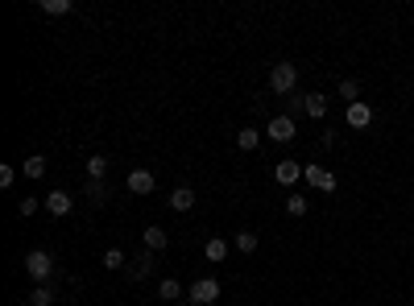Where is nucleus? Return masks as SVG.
<instances>
[{
	"instance_id": "11",
	"label": "nucleus",
	"mask_w": 414,
	"mask_h": 306,
	"mask_svg": "<svg viewBox=\"0 0 414 306\" xmlns=\"http://www.w3.org/2000/svg\"><path fill=\"white\" fill-rule=\"evenodd\" d=\"M166 203H170V211H178V216H182V211H191V207H195V191H191V187H174Z\"/></svg>"
},
{
	"instance_id": "6",
	"label": "nucleus",
	"mask_w": 414,
	"mask_h": 306,
	"mask_svg": "<svg viewBox=\"0 0 414 306\" xmlns=\"http://www.w3.org/2000/svg\"><path fill=\"white\" fill-rule=\"evenodd\" d=\"M124 187H129V195H153V191H158V178H153L149 170H129Z\"/></svg>"
},
{
	"instance_id": "23",
	"label": "nucleus",
	"mask_w": 414,
	"mask_h": 306,
	"mask_svg": "<svg viewBox=\"0 0 414 306\" xmlns=\"http://www.w3.org/2000/svg\"><path fill=\"white\" fill-rule=\"evenodd\" d=\"M307 207H311V203H307L303 195H290V199H286V216H294V220H303V216H307Z\"/></svg>"
},
{
	"instance_id": "1",
	"label": "nucleus",
	"mask_w": 414,
	"mask_h": 306,
	"mask_svg": "<svg viewBox=\"0 0 414 306\" xmlns=\"http://www.w3.org/2000/svg\"><path fill=\"white\" fill-rule=\"evenodd\" d=\"M25 274L37 282V286H50L54 278H58V265H54V257L50 253H41V249H33L29 257H25Z\"/></svg>"
},
{
	"instance_id": "14",
	"label": "nucleus",
	"mask_w": 414,
	"mask_h": 306,
	"mask_svg": "<svg viewBox=\"0 0 414 306\" xmlns=\"http://www.w3.org/2000/svg\"><path fill=\"white\" fill-rule=\"evenodd\" d=\"M203 257H207V261H224V257H228V240H224V236H211V240L203 245Z\"/></svg>"
},
{
	"instance_id": "13",
	"label": "nucleus",
	"mask_w": 414,
	"mask_h": 306,
	"mask_svg": "<svg viewBox=\"0 0 414 306\" xmlns=\"http://www.w3.org/2000/svg\"><path fill=\"white\" fill-rule=\"evenodd\" d=\"M87 199H91V207H104L108 203V182L104 178H87Z\"/></svg>"
},
{
	"instance_id": "16",
	"label": "nucleus",
	"mask_w": 414,
	"mask_h": 306,
	"mask_svg": "<svg viewBox=\"0 0 414 306\" xmlns=\"http://www.w3.org/2000/svg\"><path fill=\"white\" fill-rule=\"evenodd\" d=\"M257 145H261V133H257V128H241V133H236V149H245V153H253Z\"/></svg>"
},
{
	"instance_id": "8",
	"label": "nucleus",
	"mask_w": 414,
	"mask_h": 306,
	"mask_svg": "<svg viewBox=\"0 0 414 306\" xmlns=\"http://www.w3.org/2000/svg\"><path fill=\"white\" fill-rule=\"evenodd\" d=\"M41 207H46V211H50V216L58 220V216H70V207H75V199H70L66 191H50V195L41 199Z\"/></svg>"
},
{
	"instance_id": "25",
	"label": "nucleus",
	"mask_w": 414,
	"mask_h": 306,
	"mask_svg": "<svg viewBox=\"0 0 414 306\" xmlns=\"http://www.w3.org/2000/svg\"><path fill=\"white\" fill-rule=\"evenodd\" d=\"M104 269H112V274L124 269V253H120V249H108V253H104Z\"/></svg>"
},
{
	"instance_id": "22",
	"label": "nucleus",
	"mask_w": 414,
	"mask_h": 306,
	"mask_svg": "<svg viewBox=\"0 0 414 306\" xmlns=\"http://www.w3.org/2000/svg\"><path fill=\"white\" fill-rule=\"evenodd\" d=\"M29 306H54V290L50 286H33L29 290Z\"/></svg>"
},
{
	"instance_id": "5",
	"label": "nucleus",
	"mask_w": 414,
	"mask_h": 306,
	"mask_svg": "<svg viewBox=\"0 0 414 306\" xmlns=\"http://www.w3.org/2000/svg\"><path fill=\"white\" fill-rule=\"evenodd\" d=\"M220 294H224V290H220V282H216V278H199V282L191 286V294H187V298H191L195 306H211Z\"/></svg>"
},
{
	"instance_id": "20",
	"label": "nucleus",
	"mask_w": 414,
	"mask_h": 306,
	"mask_svg": "<svg viewBox=\"0 0 414 306\" xmlns=\"http://www.w3.org/2000/svg\"><path fill=\"white\" fill-rule=\"evenodd\" d=\"M21 170H25V178H41V174H46V157H41V153H33V157H25V166H21Z\"/></svg>"
},
{
	"instance_id": "19",
	"label": "nucleus",
	"mask_w": 414,
	"mask_h": 306,
	"mask_svg": "<svg viewBox=\"0 0 414 306\" xmlns=\"http://www.w3.org/2000/svg\"><path fill=\"white\" fill-rule=\"evenodd\" d=\"M340 99L361 104V83H357V79H340Z\"/></svg>"
},
{
	"instance_id": "9",
	"label": "nucleus",
	"mask_w": 414,
	"mask_h": 306,
	"mask_svg": "<svg viewBox=\"0 0 414 306\" xmlns=\"http://www.w3.org/2000/svg\"><path fill=\"white\" fill-rule=\"evenodd\" d=\"M303 108H307L311 120H323V116H328V95H319V91H303Z\"/></svg>"
},
{
	"instance_id": "24",
	"label": "nucleus",
	"mask_w": 414,
	"mask_h": 306,
	"mask_svg": "<svg viewBox=\"0 0 414 306\" xmlns=\"http://www.w3.org/2000/svg\"><path fill=\"white\" fill-rule=\"evenodd\" d=\"M241 253H257V232H236V240H232Z\"/></svg>"
},
{
	"instance_id": "4",
	"label": "nucleus",
	"mask_w": 414,
	"mask_h": 306,
	"mask_svg": "<svg viewBox=\"0 0 414 306\" xmlns=\"http://www.w3.org/2000/svg\"><path fill=\"white\" fill-rule=\"evenodd\" d=\"M303 178H307V187H315V191H323V195H332V191L340 187V178H336L328 166H303Z\"/></svg>"
},
{
	"instance_id": "12",
	"label": "nucleus",
	"mask_w": 414,
	"mask_h": 306,
	"mask_svg": "<svg viewBox=\"0 0 414 306\" xmlns=\"http://www.w3.org/2000/svg\"><path fill=\"white\" fill-rule=\"evenodd\" d=\"M141 240H145V249H149V253H162V249L170 245V236H166V228H158V224H149V228L141 232Z\"/></svg>"
},
{
	"instance_id": "27",
	"label": "nucleus",
	"mask_w": 414,
	"mask_h": 306,
	"mask_svg": "<svg viewBox=\"0 0 414 306\" xmlns=\"http://www.w3.org/2000/svg\"><path fill=\"white\" fill-rule=\"evenodd\" d=\"M12 178H17V170H12V166H0V187H4V191L12 187Z\"/></svg>"
},
{
	"instance_id": "18",
	"label": "nucleus",
	"mask_w": 414,
	"mask_h": 306,
	"mask_svg": "<svg viewBox=\"0 0 414 306\" xmlns=\"http://www.w3.org/2000/svg\"><path fill=\"white\" fill-rule=\"evenodd\" d=\"M149 269H153V253H149V249H145V253H141V257H137V261H133V269H129V274H133V278H137V282H141V278H149Z\"/></svg>"
},
{
	"instance_id": "7",
	"label": "nucleus",
	"mask_w": 414,
	"mask_h": 306,
	"mask_svg": "<svg viewBox=\"0 0 414 306\" xmlns=\"http://www.w3.org/2000/svg\"><path fill=\"white\" fill-rule=\"evenodd\" d=\"M344 120H348V128H357V133H361V128H369V124H373V108H369L365 99H361V104H348V108H344Z\"/></svg>"
},
{
	"instance_id": "10",
	"label": "nucleus",
	"mask_w": 414,
	"mask_h": 306,
	"mask_svg": "<svg viewBox=\"0 0 414 306\" xmlns=\"http://www.w3.org/2000/svg\"><path fill=\"white\" fill-rule=\"evenodd\" d=\"M299 178H303V166H299V162H278V166H274V182L294 187Z\"/></svg>"
},
{
	"instance_id": "3",
	"label": "nucleus",
	"mask_w": 414,
	"mask_h": 306,
	"mask_svg": "<svg viewBox=\"0 0 414 306\" xmlns=\"http://www.w3.org/2000/svg\"><path fill=\"white\" fill-rule=\"evenodd\" d=\"M265 137H270V141H278V145L294 141V137H299V124H294V116H286V112H282V116H274V120L265 124Z\"/></svg>"
},
{
	"instance_id": "17",
	"label": "nucleus",
	"mask_w": 414,
	"mask_h": 306,
	"mask_svg": "<svg viewBox=\"0 0 414 306\" xmlns=\"http://www.w3.org/2000/svg\"><path fill=\"white\" fill-rule=\"evenodd\" d=\"M37 8H41V12H46V17H66V12H70V8H75V4H70V0H41V4H37Z\"/></svg>"
},
{
	"instance_id": "15",
	"label": "nucleus",
	"mask_w": 414,
	"mask_h": 306,
	"mask_svg": "<svg viewBox=\"0 0 414 306\" xmlns=\"http://www.w3.org/2000/svg\"><path fill=\"white\" fill-rule=\"evenodd\" d=\"M158 298H162V303H174V298H182V282H178V278H166V282H158Z\"/></svg>"
},
{
	"instance_id": "2",
	"label": "nucleus",
	"mask_w": 414,
	"mask_h": 306,
	"mask_svg": "<svg viewBox=\"0 0 414 306\" xmlns=\"http://www.w3.org/2000/svg\"><path fill=\"white\" fill-rule=\"evenodd\" d=\"M294 87H299V66H290V62L270 66V91L274 95H294Z\"/></svg>"
},
{
	"instance_id": "26",
	"label": "nucleus",
	"mask_w": 414,
	"mask_h": 306,
	"mask_svg": "<svg viewBox=\"0 0 414 306\" xmlns=\"http://www.w3.org/2000/svg\"><path fill=\"white\" fill-rule=\"evenodd\" d=\"M37 207H41V199H29V195H25V199H21V203H17V211H21V216H25V220H29V216H33V211H37Z\"/></svg>"
},
{
	"instance_id": "21",
	"label": "nucleus",
	"mask_w": 414,
	"mask_h": 306,
	"mask_svg": "<svg viewBox=\"0 0 414 306\" xmlns=\"http://www.w3.org/2000/svg\"><path fill=\"white\" fill-rule=\"evenodd\" d=\"M108 174V157L104 153H91L87 157V178H104Z\"/></svg>"
}]
</instances>
